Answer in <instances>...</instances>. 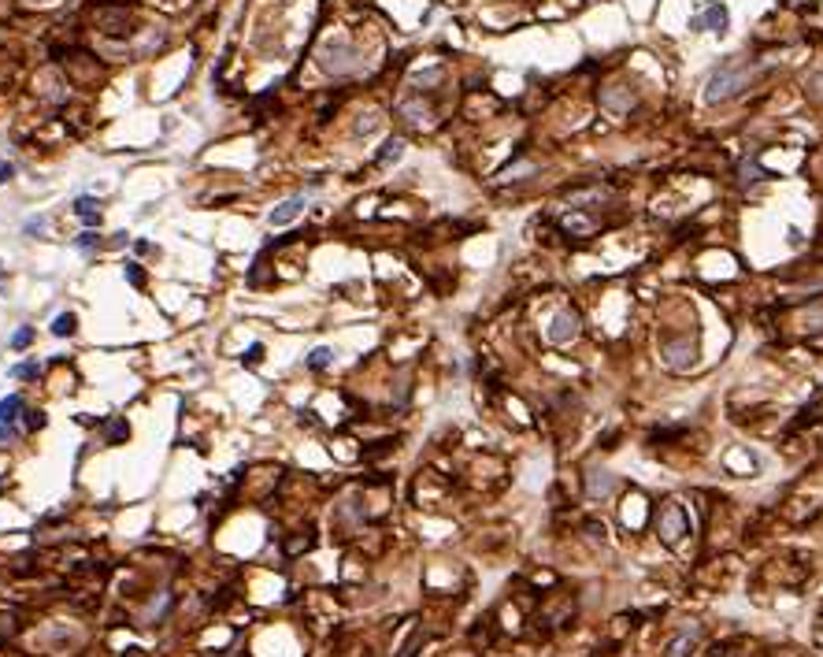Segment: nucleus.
Listing matches in <instances>:
<instances>
[{
    "instance_id": "nucleus-1",
    "label": "nucleus",
    "mask_w": 823,
    "mask_h": 657,
    "mask_svg": "<svg viewBox=\"0 0 823 657\" xmlns=\"http://www.w3.org/2000/svg\"><path fill=\"white\" fill-rule=\"evenodd\" d=\"M756 78V67L745 60H723L716 67L709 71V82H705V104H723L731 97H742L745 90L753 85Z\"/></svg>"
},
{
    "instance_id": "nucleus-2",
    "label": "nucleus",
    "mask_w": 823,
    "mask_h": 657,
    "mask_svg": "<svg viewBox=\"0 0 823 657\" xmlns=\"http://www.w3.org/2000/svg\"><path fill=\"white\" fill-rule=\"evenodd\" d=\"M656 531H660V538H664L668 546H679L682 538L690 535V516H686V509H682L679 501L664 505V513H660V524H656Z\"/></svg>"
},
{
    "instance_id": "nucleus-3",
    "label": "nucleus",
    "mask_w": 823,
    "mask_h": 657,
    "mask_svg": "<svg viewBox=\"0 0 823 657\" xmlns=\"http://www.w3.org/2000/svg\"><path fill=\"white\" fill-rule=\"evenodd\" d=\"M356 52H353V45L345 38H338V41H327L323 45V52H319V67L323 71H334V74H349L353 67H356Z\"/></svg>"
},
{
    "instance_id": "nucleus-4",
    "label": "nucleus",
    "mask_w": 823,
    "mask_h": 657,
    "mask_svg": "<svg viewBox=\"0 0 823 657\" xmlns=\"http://www.w3.org/2000/svg\"><path fill=\"white\" fill-rule=\"evenodd\" d=\"M664 357H668L671 368H690V364H694V357H697L694 335H679L675 342H668V346H664Z\"/></svg>"
},
{
    "instance_id": "nucleus-5",
    "label": "nucleus",
    "mask_w": 823,
    "mask_h": 657,
    "mask_svg": "<svg viewBox=\"0 0 823 657\" xmlns=\"http://www.w3.org/2000/svg\"><path fill=\"white\" fill-rule=\"evenodd\" d=\"M694 30H709V34H723L727 30V8L720 4V0H709L705 4V12H701L694 19Z\"/></svg>"
},
{
    "instance_id": "nucleus-6",
    "label": "nucleus",
    "mask_w": 823,
    "mask_h": 657,
    "mask_svg": "<svg viewBox=\"0 0 823 657\" xmlns=\"http://www.w3.org/2000/svg\"><path fill=\"white\" fill-rule=\"evenodd\" d=\"M575 335H579V316L575 312H557L553 323H549V342L564 346V342H571Z\"/></svg>"
},
{
    "instance_id": "nucleus-7",
    "label": "nucleus",
    "mask_w": 823,
    "mask_h": 657,
    "mask_svg": "<svg viewBox=\"0 0 823 657\" xmlns=\"http://www.w3.org/2000/svg\"><path fill=\"white\" fill-rule=\"evenodd\" d=\"M612 490H616V476H612V472H604V468H590L586 472V494H590V498H609Z\"/></svg>"
},
{
    "instance_id": "nucleus-8",
    "label": "nucleus",
    "mask_w": 823,
    "mask_h": 657,
    "mask_svg": "<svg viewBox=\"0 0 823 657\" xmlns=\"http://www.w3.org/2000/svg\"><path fill=\"white\" fill-rule=\"evenodd\" d=\"M300 212H305V197H289V201L278 204V208H271L267 223H271V227H286V223H294Z\"/></svg>"
},
{
    "instance_id": "nucleus-9",
    "label": "nucleus",
    "mask_w": 823,
    "mask_h": 657,
    "mask_svg": "<svg viewBox=\"0 0 823 657\" xmlns=\"http://www.w3.org/2000/svg\"><path fill=\"white\" fill-rule=\"evenodd\" d=\"M701 642V628H686L675 642L668 646V657H690V650Z\"/></svg>"
},
{
    "instance_id": "nucleus-10",
    "label": "nucleus",
    "mask_w": 823,
    "mask_h": 657,
    "mask_svg": "<svg viewBox=\"0 0 823 657\" xmlns=\"http://www.w3.org/2000/svg\"><path fill=\"white\" fill-rule=\"evenodd\" d=\"M74 215L93 227V223H101V204H96L93 197H78V201H74Z\"/></svg>"
},
{
    "instance_id": "nucleus-11",
    "label": "nucleus",
    "mask_w": 823,
    "mask_h": 657,
    "mask_svg": "<svg viewBox=\"0 0 823 657\" xmlns=\"http://www.w3.org/2000/svg\"><path fill=\"white\" fill-rule=\"evenodd\" d=\"M74 331H78V316H74V312H60V316L52 319V335L56 338H71Z\"/></svg>"
},
{
    "instance_id": "nucleus-12",
    "label": "nucleus",
    "mask_w": 823,
    "mask_h": 657,
    "mask_svg": "<svg viewBox=\"0 0 823 657\" xmlns=\"http://www.w3.org/2000/svg\"><path fill=\"white\" fill-rule=\"evenodd\" d=\"M397 115L405 123H423V119H430V112H427V104H419V101H405L397 108Z\"/></svg>"
},
{
    "instance_id": "nucleus-13",
    "label": "nucleus",
    "mask_w": 823,
    "mask_h": 657,
    "mask_svg": "<svg viewBox=\"0 0 823 657\" xmlns=\"http://www.w3.org/2000/svg\"><path fill=\"white\" fill-rule=\"evenodd\" d=\"M19 413H23V397H19V394H8L4 401H0V424H15Z\"/></svg>"
},
{
    "instance_id": "nucleus-14",
    "label": "nucleus",
    "mask_w": 823,
    "mask_h": 657,
    "mask_svg": "<svg viewBox=\"0 0 823 657\" xmlns=\"http://www.w3.org/2000/svg\"><path fill=\"white\" fill-rule=\"evenodd\" d=\"M601 101H604V108H609V112H631L634 97H631V93H604Z\"/></svg>"
},
{
    "instance_id": "nucleus-15",
    "label": "nucleus",
    "mask_w": 823,
    "mask_h": 657,
    "mask_svg": "<svg viewBox=\"0 0 823 657\" xmlns=\"http://www.w3.org/2000/svg\"><path fill=\"white\" fill-rule=\"evenodd\" d=\"M400 153H405V142L400 138H389V142L382 145V153H378V164H393V160H400Z\"/></svg>"
},
{
    "instance_id": "nucleus-16",
    "label": "nucleus",
    "mask_w": 823,
    "mask_h": 657,
    "mask_svg": "<svg viewBox=\"0 0 823 657\" xmlns=\"http://www.w3.org/2000/svg\"><path fill=\"white\" fill-rule=\"evenodd\" d=\"M330 360H334V349H327V346H319V349H312V353H308V368H312V372L330 368Z\"/></svg>"
},
{
    "instance_id": "nucleus-17",
    "label": "nucleus",
    "mask_w": 823,
    "mask_h": 657,
    "mask_svg": "<svg viewBox=\"0 0 823 657\" xmlns=\"http://www.w3.org/2000/svg\"><path fill=\"white\" fill-rule=\"evenodd\" d=\"M564 227H568V231H575V234H590L593 227H597V223H593V219H586V215H568V219H564Z\"/></svg>"
},
{
    "instance_id": "nucleus-18",
    "label": "nucleus",
    "mask_w": 823,
    "mask_h": 657,
    "mask_svg": "<svg viewBox=\"0 0 823 657\" xmlns=\"http://www.w3.org/2000/svg\"><path fill=\"white\" fill-rule=\"evenodd\" d=\"M12 375H15V379H37V375H41V364H34V360H30V364H15Z\"/></svg>"
},
{
    "instance_id": "nucleus-19",
    "label": "nucleus",
    "mask_w": 823,
    "mask_h": 657,
    "mask_svg": "<svg viewBox=\"0 0 823 657\" xmlns=\"http://www.w3.org/2000/svg\"><path fill=\"white\" fill-rule=\"evenodd\" d=\"M30 342H34V331L23 327V331H15V335H12V349H26Z\"/></svg>"
},
{
    "instance_id": "nucleus-20",
    "label": "nucleus",
    "mask_w": 823,
    "mask_h": 657,
    "mask_svg": "<svg viewBox=\"0 0 823 657\" xmlns=\"http://www.w3.org/2000/svg\"><path fill=\"white\" fill-rule=\"evenodd\" d=\"M756 178H764L761 167H756V164H742V186H753Z\"/></svg>"
},
{
    "instance_id": "nucleus-21",
    "label": "nucleus",
    "mask_w": 823,
    "mask_h": 657,
    "mask_svg": "<svg viewBox=\"0 0 823 657\" xmlns=\"http://www.w3.org/2000/svg\"><path fill=\"white\" fill-rule=\"evenodd\" d=\"M96 245V234L93 231H85V234H78V242H74V249H82V253H90Z\"/></svg>"
},
{
    "instance_id": "nucleus-22",
    "label": "nucleus",
    "mask_w": 823,
    "mask_h": 657,
    "mask_svg": "<svg viewBox=\"0 0 823 657\" xmlns=\"http://www.w3.org/2000/svg\"><path fill=\"white\" fill-rule=\"evenodd\" d=\"M123 435H126V424H123V419H115V424L108 427V442H119Z\"/></svg>"
},
{
    "instance_id": "nucleus-23",
    "label": "nucleus",
    "mask_w": 823,
    "mask_h": 657,
    "mask_svg": "<svg viewBox=\"0 0 823 657\" xmlns=\"http://www.w3.org/2000/svg\"><path fill=\"white\" fill-rule=\"evenodd\" d=\"M45 215H34V219H26V234H41V231H45Z\"/></svg>"
},
{
    "instance_id": "nucleus-24",
    "label": "nucleus",
    "mask_w": 823,
    "mask_h": 657,
    "mask_svg": "<svg viewBox=\"0 0 823 657\" xmlns=\"http://www.w3.org/2000/svg\"><path fill=\"white\" fill-rule=\"evenodd\" d=\"M126 278H130L134 286H142V283H145V275L137 272V264H126Z\"/></svg>"
},
{
    "instance_id": "nucleus-25",
    "label": "nucleus",
    "mask_w": 823,
    "mask_h": 657,
    "mask_svg": "<svg viewBox=\"0 0 823 657\" xmlns=\"http://www.w3.org/2000/svg\"><path fill=\"white\" fill-rule=\"evenodd\" d=\"M260 357H264V346H248V353H245V364H260Z\"/></svg>"
},
{
    "instance_id": "nucleus-26",
    "label": "nucleus",
    "mask_w": 823,
    "mask_h": 657,
    "mask_svg": "<svg viewBox=\"0 0 823 657\" xmlns=\"http://www.w3.org/2000/svg\"><path fill=\"white\" fill-rule=\"evenodd\" d=\"M812 97L823 104V74H816V78H812Z\"/></svg>"
},
{
    "instance_id": "nucleus-27",
    "label": "nucleus",
    "mask_w": 823,
    "mask_h": 657,
    "mask_svg": "<svg viewBox=\"0 0 823 657\" xmlns=\"http://www.w3.org/2000/svg\"><path fill=\"white\" fill-rule=\"evenodd\" d=\"M12 175H15V171H12V164H4V167H0V182H8Z\"/></svg>"
}]
</instances>
